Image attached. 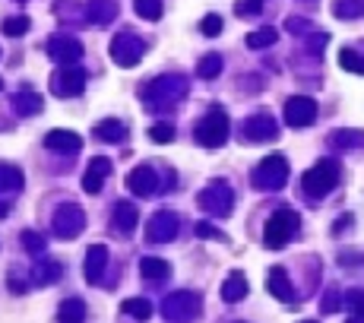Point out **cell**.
<instances>
[{
	"instance_id": "d6a6232c",
	"label": "cell",
	"mask_w": 364,
	"mask_h": 323,
	"mask_svg": "<svg viewBox=\"0 0 364 323\" xmlns=\"http://www.w3.org/2000/svg\"><path fill=\"white\" fill-rule=\"evenodd\" d=\"M57 317L60 320H83L86 317V305L79 298L64 301V305H60V311H57Z\"/></svg>"
},
{
	"instance_id": "8fae6325",
	"label": "cell",
	"mask_w": 364,
	"mask_h": 323,
	"mask_svg": "<svg viewBox=\"0 0 364 323\" xmlns=\"http://www.w3.org/2000/svg\"><path fill=\"white\" fill-rule=\"evenodd\" d=\"M317 120V102L307 96H292L285 102V124L288 127H307Z\"/></svg>"
},
{
	"instance_id": "7bdbcfd3",
	"label": "cell",
	"mask_w": 364,
	"mask_h": 323,
	"mask_svg": "<svg viewBox=\"0 0 364 323\" xmlns=\"http://www.w3.org/2000/svg\"><path fill=\"white\" fill-rule=\"evenodd\" d=\"M6 200H10V197H6ZM6 200H0V219H4V215L10 212V203H6Z\"/></svg>"
},
{
	"instance_id": "836d02e7",
	"label": "cell",
	"mask_w": 364,
	"mask_h": 323,
	"mask_svg": "<svg viewBox=\"0 0 364 323\" xmlns=\"http://www.w3.org/2000/svg\"><path fill=\"white\" fill-rule=\"evenodd\" d=\"M197 73H200L203 79H215V76L222 73V57H219V54H206V57L200 60Z\"/></svg>"
},
{
	"instance_id": "7a4b0ae2",
	"label": "cell",
	"mask_w": 364,
	"mask_h": 323,
	"mask_svg": "<svg viewBox=\"0 0 364 323\" xmlns=\"http://www.w3.org/2000/svg\"><path fill=\"white\" fill-rule=\"evenodd\" d=\"M187 76H178V73H165V76H159V79H152L149 86H146V105L149 108H168V105H174L181 96H187Z\"/></svg>"
},
{
	"instance_id": "b9f144b4",
	"label": "cell",
	"mask_w": 364,
	"mask_h": 323,
	"mask_svg": "<svg viewBox=\"0 0 364 323\" xmlns=\"http://www.w3.org/2000/svg\"><path fill=\"white\" fill-rule=\"evenodd\" d=\"M339 305H342L339 292H326V301H323V305H320V311H323V314H333Z\"/></svg>"
},
{
	"instance_id": "4dcf8cb0",
	"label": "cell",
	"mask_w": 364,
	"mask_h": 323,
	"mask_svg": "<svg viewBox=\"0 0 364 323\" xmlns=\"http://www.w3.org/2000/svg\"><path fill=\"white\" fill-rule=\"evenodd\" d=\"M339 64L346 67V70L361 73V76H364V54H358L355 48H342V51H339Z\"/></svg>"
},
{
	"instance_id": "f6af8a7d",
	"label": "cell",
	"mask_w": 364,
	"mask_h": 323,
	"mask_svg": "<svg viewBox=\"0 0 364 323\" xmlns=\"http://www.w3.org/2000/svg\"><path fill=\"white\" fill-rule=\"evenodd\" d=\"M257 4H260V0H257Z\"/></svg>"
},
{
	"instance_id": "ee69618b",
	"label": "cell",
	"mask_w": 364,
	"mask_h": 323,
	"mask_svg": "<svg viewBox=\"0 0 364 323\" xmlns=\"http://www.w3.org/2000/svg\"><path fill=\"white\" fill-rule=\"evenodd\" d=\"M0 89H4V79H0Z\"/></svg>"
},
{
	"instance_id": "3957f363",
	"label": "cell",
	"mask_w": 364,
	"mask_h": 323,
	"mask_svg": "<svg viewBox=\"0 0 364 323\" xmlns=\"http://www.w3.org/2000/svg\"><path fill=\"white\" fill-rule=\"evenodd\" d=\"M301 184H305L307 200H323L336 184H339V165H336L333 159H320L311 171L305 174Z\"/></svg>"
},
{
	"instance_id": "1f68e13d",
	"label": "cell",
	"mask_w": 364,
	"mask_h": 323,
	"mask_svg": "<svg viewBox=\"0 0 364 323\" xmlns=\"http://www.w3.org/2000/svg\"><path fill=\"white\" fill-rule=\"evenodd\" d=\"M120 311L124 314H130V317H140V320H146V317H152V305L149 301H143V298H127L124 305H120Z\"/></svg>"
},
{
	"instance_id": "4fadbf2b",
	"label": "cell",
	"mask_w": 364,
	"mask_h": 323,
	"mask_svg": "<svg viewBox=\"0 0 364 323\" xmlns=\"http://www.w3.org/2000/svg\"><path fill=\"white\" fill-rule=\"evenodd\" d=\"M48 54H51V60H57L60 67H67V64H76V60L83 57V45L70 35H54L48 42Z\"/></svg>"
},
{
	"instance_id": "ab89813d",
	"label": "cell",
	"mask_w": 364,
	"mask_h": 323,
	"mask_svg": "<svg viewBox=\"0 0 364 323\" xmlns=\"http://www.w3.org/2000/svg\"><path fill=\"white\" fill-rule=\"evenodd\" d=\"M197 234H200V238H215V241H228V238H225V232H219V228H215V225H209V222H200V225H197Z\"/></svg>"
},
{
	"instance_id": "484cf974",
	"label": "cell",
	"mask_w": 364,
	"mask_h": 323,
	"mask_svg": "<svg viewBox=\"0 0 364 323\" xmlns=\"http://www.w3.org/2000/svg\"><path fill=\"white\" fill-rule=\"evenodd\" d=\"M96 137L105 140V143H124L127 140V127L120 120H105V124L96 127Z\"/></svg>"
},
{
	"instance_id": "7c38bea8",
	"label": "cell",
	"mask_w": 364,
	"mask_h": 323,
	"mask_svg": "<svg viewBox=\"0 0 364 323\" xmlns=\"http://www.w3.org/2000/svg\"><path fill=\"white\" fill-rule=\"evenodd\" d=\"M174 234H178V215L174 212L161 210L146 222V238H149L152 244H159V241H171Z\"/></svg>"
},
{
	"instance_id": "74e56055",
	"label": "cell",
	"mask_w": 364,
	"mask_h": 323,
	"mask_svg": "<svg viewBox=\"0 0 364 323\" xmlns=\"http://www.w3.org/2000/svg\"><path fill=\"white\" fill-rule=\"evenodd\" d=\"M346 305L355 317H364V288H352V292L346 295Z\"/></svg>"
},
{
	"instance_id": "60d3db41",
	"label": "cell",
	"mask_w": 364,
	"mask_h": 323,
	"mask_svg": "<svg viewBox=\"0 0 364 323\" xmlns=\"http://www.w3.org/2000/svg\"><path fill=\"white\" fill-rule=\"evenodd\" d=\"M200 32H203V35H219V32H222V19L219 16H206L203 23H200Z\"/></svg>"
},
{
	"instance_id": "f546056e",
	"label": "cell",
	"mask_w": 364,
	"mask_h": 323,
	"mask_svg": "<svg viewBox=\"0 0 364 323\" xmlns=\"http://www.w3.org/2000/svg\"><path fill=\"white\" fill-rule=\"evenodd\" d=\"M329 143L348 146V149H358V146H364V133L361 130H336L333 137H329Z\"/></svg>"
},
{
	"instance_id": "d4e9b609",
	"label": "cell",
	"mask_w": 364,
	"mask_h": 323,
	"mask_svg": "<svg viewBox=\"0 0 364 323\" xmlns=\"http://www.w3.org/2000/svg\"><path fill=\"white\" fill-rule=\"evenodd\" d=\"M19 187H23V174H19V168L0 162V193H16Z\"/></svg>"
},
{
	"instance_id": "2e32d148",
	"label": "cell",
	"mask_w": 364,
	"mask_h": 323,
	"mask_svg": "<svg viewBox=\"0 0 364 323\" xmlns=\"http://www.w3.org/2000/svg\"><path fill=\"white\" fill-rule=\"evenodd\" d=\"M108 174H111V159L96 156V159L89 162V168H86V174H83V191L86 193H98Z\"/></svg>"
},
{
	"instance_id": "9a60e30c",
	"label": "cell",
	"mask_w": 364,
	"mask_h": 323,
	"mask_svg": "<svg viewBox=\"0 0 364 323\" xmlns=\"http://www.w3.org/2000/svg\"><path fill=\"white\" fill-rule=\"evenodd\" d=\"M127 187H130V193H137V197H152V193L159 191V174L152 171L149 165H140L127 174Z\"/></svg>"
},
{
	"instance_id": "ffe728a7",
	"label": "cell",
	"mask_w": 364,
	"mask_h": 323,
	"mask_svg": "<svg viewBox=\"0 0 364 323\" xmlns=\"http://www.w3.org/2000/svg\"><path fill=\"white\" fill-rule=\"evenodd\" d=\"M247 292H251V285H247V276L244 273H232L225 282H222V298H225L228 305L247 298Z\"/></svg>"
},
{
	"instance_id": "e0dca14e",
	"label": "cell",
	"mask_w": 364,
	"mask_h": 323,
	"mask_svg": "<svg viewBox=\"0 0 364 323\" xmlns=\"http://www.w3.org/2000/svg\"><path fill=\"white\" fill-rule=\"evenodd\" d=\"M45 146H48L51 152L76 156L79 146H83V140H79V133H73V130H51L48 137H45Z\"/></svg>"
},
{
	"instance_id": "ba28073f",
	"label": "cell",
	"mask_w": 364,
	"mask_h": 323,
	"mask_svg": "<svg viewBox=\"0 0 364 323\" xmlns=\"http://www.w3.org/2000/svg\"><path fill=\"white\" fill-rule=\"evenodd\" d=\"M83 86H86V70H79V67H73V64L60 67V70L51 76V92L57 98L79 96V92H83Z\"/></svg>"
},
{
	"instance_id": "cb8c5ba5",
	"label": "cell",
	"mask_w": 364,
	"mask_h": 323,
	"mask_svg": "<svg viewBox=\"0 0 364 323\" xmlns=\"http://www.w3.org/2000/svg\"><path fill=\"white\" fill-rule=\"evenodd\" d=\"M114 16H118V4L114 0H89V19L96 26H105Z\"/></svg>"
},
{
	"instance_id": "603a6c76",
	"label": "cell",
	"mask_w": 364,
	"mask_h": 323,
	"mask_svg": "<svg viewBox=\"0 0 364 323\" xmlns=\"http://www.w3.org/2000/svg\"><path fill=\"white\" fill-rule=\"evenodd\" d=\"M140 273H143L149 282H159V279H168V276H171V264H165V260H159V257H143L140 260Z\"/></svg>"
},
{
	"instance_id": "e575fe53",
	"label": "cell",
	"mask_w": 364,
	"mask_h": 323,
	"mask_svg": "<svg viewBox=\"0 0 364 323\" xmlns=\"http://www.w3.org/2000/svg\"><path fill=\"white\" fill-rule=\"evenodd\" d=\"M133 10H137L143 19L156 23V19L161 16V0H133Z\"/></svg>"
},
{
	"instance_id": "9c48e42d",
	"label": "cell",
	"mask_w": 364,
	"mask_h": 323,
	"mask_svg": "<svg viewBox=\"0 0 364 323\" xmlns=\"http://www.w3.org/2000/svg\"><path fill=\"white\" fill-rule=\"evenodd\" d=\"M83 228H86V212L79 210L76 203H64L54 212V234H57V238L70 241V238H76Z\"/></svg>"
},
{
	"instance_id": "ac0fdd59",
	"label": "cell",
	"mask_w": 364,
	"mask_h": 323,
	"mask_svg": "<svg viewBox=\"0 0 364 323\" xmlns=\"http://www.w3.org/2000/svg\"><path fill=\"white\" fill-rule=\"evenodd\" d=\"M266 285H269V292H273L279 301H285V305H295V285H292V279H288L285 266H273V269H269Z\"/></svg>"
},
{
	"instance_id": "8d00e7d4",
	"label": "cell",
	"mask_w": 364,
	"mask_h": 323,
	"mask_svg": "<svg viewBox=\"0 0 364 323\" xmlns=\"http://www.w3.org/2000/svg\"><path fill=\"white\" fill-rule=\"evenodd\" d=\"M23 244H25V251L35 254V257H42V254H45V238L38 232H32V228H29V232H23Z\"/></svg>"
},
{
	"instance_id": "52a82bcc",
	"label": "cell",
	"mask_w": 364,
	"mask_h": 323,
	"mask_svg": "<svg viewBox=\"0 0 364 323\" xmlns=\"http://www.w3.org/2000/svg\"><path fill=\"white\" fill-rule=\"evenodd\" d=\"M108 51H111V60L118 67H137L146 54V45H143V38L133 35V32H120Z\"/></svg>"
},
{
	"instance_id": "5b68a950",
	"label": "cell",
	"mask_w": 364,
	"mask_h": 323,
	"mask_svg": "<svg viewBox=\"0 0 364 323\" xmlns=\"http://www.w3.org/2000/svg\"><path fill=\"white\" fill-rule=\"evenodd\" d=\"M288 181V162L275 152V156L263 159L257 165V171L251 174V184L257 187V191H282Z\"/></svg>"
},
{
	"instance_id": "d590c367",
	"label": "cell",
	"mask_w": 364,
	"mask_h": 323,
	"mask_svg": "<svg viewBox=\"0 0 364 323\" xmlns=\"http://www.w3.org/2000/svg\"><path fill=\"white\" fill-rule=\"evenodd\" d=\"M29 16H13V19H6L0 29H4V35H10V38H16V35H25L29 32Z\"/></svg>"
},
{
	"instance_id": "f35d334b",
	"label": "cell",
	"mask_w": 364,
	"mask_h": 323,
	"mask_svg": "<svg viewBox=\"0 0 364 323\" xmlns=\"http://www.w3.org/2000/svg\"><path fill=\"white\" fill-rule=\"evenodd\" d=\"M149 137L156 140V143H171V140H174V127L156 124V127H149Z\"/></svg>"
},
{
	"instance_id": "d6986e66",
	"label": "cell",
	"mask_w": 364,
	"mask_h": 323,
	"mask_svg": "<svg viewBox=\"0 0 364 323\" xmlns=\"http://www.w3.org/2000/svg\"><path fill=\"white\" fill-rule=\"evenodd\" d=\"M105 266H108V251L102 244H96V247H89V254H86V264H83V276H86V282H102V273H105Z\"/></svg>"
},
{
	"instance_id": "83f0119b",
	"label": "cell",
	"mask_w": 364,
	"mask_h": 323,
	"mask_svg": "<svg viewBox=\"0 0 364 323\" xmlns=\"http://www.w3.org/2000/svg\"><path fill=\"white\" fill-rule=\"evenodd\" d=\"M275 38H279V32L269 29V26H263V29H257V32H251V35H247V48H254V51L269 48V45H275Z\"/></svg>"
},
{
	"instance_id": "6da1fadb",
	"label": "cell",
	"mask_w": 364,
	"mask_h": 323,
	"mask_svg": "<svg viewBox=\"0 0 364 323\" xmlns=\"http://www.w3.org/2000/svg\"><path fill=\"white\" fill-rule=\"evenodd\" d=\"M301 228V215L295 210H275L269 215L266 228H263V244L273 247V251H279V247H285L288 241L298 234Z\"/></svg>"
},
{
	"instance_id": "277c9868",
	"label": "cell",
	"mask_w": 364,
	"mask_h": 323,
	"mask_svg": "<svg viewBox=\"0 0 364 323\" xmlns=\"http://www.w3.org/2000/svg\"><path fill=\"white\" fill-rule=\"evenodd\" d=\"M197 203H200V210L209 212L212 219H225V215L232 212V206H234V191L225 184V181H212L209 187L200 191Z\"/></svg>"
},
{
	"instance_id": "f1b7e54d",
	"label": "cell",
	"mask_w": 364,
	"mask_h": 323,
	"mask_svg": "<svg viewBox=\"0 0 364 323\" xmlns=\"http://www.w3.org/2000/svg\"><path fill=\"white\" fill-rule=\"evenodd\" d=\"M333 13L339 19H355V16H364V0H336Z\"/></svg>"
},
{
	"instance_id": "8992f818",
	"label": "cell",
	"mask_w": 364,
	"mask_h": 323,
	"mask_svg": "<svg viewBox=\"0 0 364 323\" xmlns=\"http://www.w3.org/2000/svg\"><path fill=\"white\" fill-rule=\"evenodd\" d=\"M225 140H228V118L222 108H212V111H206V118L197 124V143L209 146V149H219Z\"/></svg>"
},
{
	"instance_id": "7402d4cb",
	"label": "cell",
	"mask_w": 364,
	"mask_h": 323,
	"mask_svg": "<svg viewBox=\"0 0 364 323\" xmlns=\"http://www.w3.org/2000/svg\"><path fill=\"white\" fill-rule=\"evenodd\" d=\"M114 225H118V232H133L137 228V206L127 203V200H120L118 206H114Z\"/></svg>"
},
{
	"instance_id": "30bf717a",
	"label": "cell",
	"mask_w": 364,
	"mask_h": 323,
	"mask_svg": "<svg viewBox=\"0 0 364 323\" xmlns=\"http://www.w3.org/2000/svg\"><path fill=\"white\" fill-rule=\"evenodd\" d=\"M161 314L168 320H187V317H197L200 314V298L193 292H174L165 298L161 305Z\"/></svg>"
},
{
	"instance_id": "4316f807",
	"label": "cell",
	"mask_w": 364,
	"mask_h": 323,
	"mask_svg": "<svg viewBox=\"0 0 364 323\" xmlns=\"http://www.w3.org/2000/svg\"><path fill=\"white\" fill-rule=\"evenodd\" d=\"M60 273H64V266L48 260V264H38L35 269H32V282H35V285H51V282L60 279Z\"/></svg>"
},
{
	"instance_id": "44dd1931",
	"label": "cell",
	"mask_w": 364,
	"mask_h": 323,
	"mask_svg": "<svg viewBox=\"0 0 364 323\" xmlns=\"http://www.w3.org/2000/svg\"><path fill=\"white\" fill-rule=\"evenodd\" d=\"M42 96L32 89H23L19 96H13V108H16V114H23V118H29V114H38L42 111Z\"/></svg>"
},
{
	"instance_id": "5bb4252c",
	"label": "cell",
	"mask_w": 364,
	"mask_h": 323,
	"mask_svg": "<svg viewBox=\"0 0 364 323\" xmlns=\"http://www.w3.org/2000/svg\"><path fill=\"white\" fill-rule=\"evenodd\" d=\"M275 133H279V127H275V120L269 118L266 111H257V114H251V118L244 120V137L254 140V143H263V140H275Z\"/></svg>"
}]
</instances>
